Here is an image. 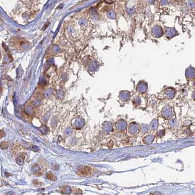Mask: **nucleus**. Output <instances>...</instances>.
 <instances>
[{
  "mask_svg": "<svg viewBox=\"0 0 195 195\" xmlns=\"http://www.w3.org/2000/svg\"><path fill=\"white\" fill-rule=\"evenodd\" d=\"M91 173V169L90 168L87 167H84L80 169L79 171L78 174H79L80 176H87L88 175H90Z\"/></svg>",
  "mask_w": 195,
  "mask_h": 195,
  "instance_id": "nucleus-1",
  "label": "nucleus"
},
{
  "mask_svg": "<svg viewBox=\"0 0 195 195\" xmlns=\"http://www.w3.org/2000/svg\"><path fill=\"white\" fill-rule=\"evenodd\" d=\"M46 177L48 179H49L50 180H52V181H55L57 179V178L55 177V176L53 174H50V173H49V174H47Z\"/></svg>",
  "mask_w": 195,
  "mask_h": 195,
  "instance_id": "nucleus-2",
  "label": "nucleus"
}]
</instances>
